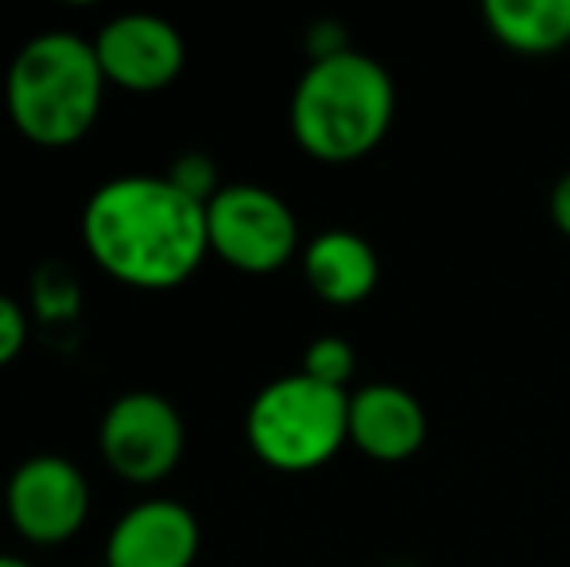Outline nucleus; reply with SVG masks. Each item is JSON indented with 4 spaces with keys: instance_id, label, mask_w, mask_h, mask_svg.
Wrapping results in <instances>:
<instances>
[{
    "instance_id": "nucleus-1",
    "label": "nucleus",
    "mask_w": 570,
    "mask_h": 567,
    "mask_svg": "<svg viewBox=\"0 0 570 567\" xmlns=\"http://www.w3.org/2000/svg\"><path fill=\"white\" fill-rule=\"evenodd\" d=\"M82 242L94 265L136 292H171L210 253L206 206L167 175H117L82 206Z\"/></svg>"
},
{
    "instance_id": "nucleus-2",
    "label": "nucleus",
    "mask_w": 570,
    "mask_h": 567,
    "mask_svg": "<svg viewBox=\"0 0 570 567\" xmlns=\"http://www.w3.org/2000/svg\"><path fill=\"white\" fill-rule=\"evenodd\" d=\"M106 86L94 39L75 31H39L8 62V121L39 148H70L98 125Z\"/></svg>"
},
{
    "instance_id": "nucleus-3",
    "label": "nucleus",
    "mask_w": 570,
    "mask_h": 567,
    "mask_svg": "<svg viewBox=\"0 0 570 567\" xmlns=\"http://www.w3.org/2000/svg\"><path fill=\"white\" fill-rule=\"evenodd\" d=\"M396 117L392 75L365 51L307 62L287 106L292 137L318 164H357L389 137Z\"/></svg>"
},
{
    "instance_id": "nucleus-4",
    "label": "nucleus",
    "mask_w": 570,
    "mask_h": 567,
    "mask_svg": "<svg viewBox=\"0 0 570 567\" xmlns=\"http://www.w3.org/2000/svg\"><path fill=\"white\" fill-rule=\"evenodd\" d=\"M253 454L279 475H311L350 443V393L318 385L307 373L276 378L245 412Z\"/></svg>"
},
{
    "instance_id": "nucleus-5",
    "label": "nucleus",
    "mask_w": 570,
    "mask_h": 567,
    "mask_svg": "<svg viewBox=\"0 0 570 567\" xmlns=\"http://www.w3.org/2000/svg\"><path fill=\"white\" fill-rule=\"evenodd\" d=\"M210 253L248 276L279 273L299 253L295 211L261 183H226L206 206Z\"/></svg>"
},
{
    "instance_id": "nucleus-6",
    "label": "nucleus",
    "mask_w": 570,
    "mask_h": 567,
    "mask_svg": "<svg viewBox=\"0 0 570 567\" xmlns=\"http://www.w3.org/2000/svg\"><path fill=\"white\" fill-rule=\"evenodd\" d=\"M98 447L117 478L132 486H156L183 462L187 424L167 397L151 393V389H132L106 409Z\"/></svg>"
},
{
    "instance_id": "nucleus-7",
    "label": "nucleus",
    "mask_w": 570,
    "mask_h": 567,
    "mask_svg": "<svg viewBox=\"0 0 570 567\" xmlns=\"http://www.w3.org/2000/svg\"><path fill=\"white\" fill-rule=\"evenodd\" d=\"M4 509L28 545H67L90 517V482L67 454H31L8 478Z\"/></svg>"
},
{
    "instance_id": "nucleus-8",
    "label": "nucleus",
    "mask_w": 570,
    "mask_h": 567,
    "mask_svg": "<svg viewBox=\"0 0 570 567\" xmlns=\"http://www.w3.org/2000/svg\"><path fill=\"white\" fill-rule=\"evenodd\" d=\"M94 51L106 82L128 94L167 90L187 67L183 31L151 12H125L101 23V31L94 36Z\"/></svg>"
},
{
    "instance_id": "nucleus-9",
    "label": "nucleus",
    "mask_w": 570,
    "mask_h": 567,
    "mask_svg": "<svg viewBox=\"0 0 570 567\" xmlns=\"http://www.w3.org/2000/svg\"><path fill=\"white\" fill-rule=\"evenodd\" d=\"M203 548L198 517L183 501L148 498L117 517L106 537V567H195Z\"/></svg>"
},
{
    "instance_id": "nucleus-10",
    "label": "nucleus",
    "mask_w": 570,
    "mask_h": 567,
    "mask_svg": "<svg viewBox=\"0 0 570 567\" xmlns=\"http://www.w3.org/2000/svg\"><path fill=\"white\" fill-rule=\"evenodd\" d=\"M350 443L376 462H404L428 443V412L420 397L389 381L350 393Z\"/></svg>"
},
{
    "instance_id": "nucleus-11",
    "label": "nucleus",
    "mask_w": 570,
    "mask_h": 567,
    "mask_svg": "<svg viewBox=\"0 0 570 567\" xmlns=\"http://www.w3.org/2000/svg\"><path fill=\"white\" fill-rule=\"evenodd\" d=\"M303 281L318 300L353 307L381 284V257L353 229H326L303 245Z\"/></svg>"
},
{
    "instance_id": "nucleus-12",
    "label": "nucleus",
    "mask_w": 570,
    "mask_h": 567,
    "mask_svg": "<svg viewBox=\"0 0 570 567\" xmlns=\"http://www.w3.org/2000/svg\"><path fill=\"white\" fill-rule=\"evenodd\" d=\"M489 36L517 55H556L570 47V0H489Z\"/></svg>"
},
{
    "instance_id": "nucleus-13",
    "label": "nucleus",
    "mask_w": 570,
    "mask_h": 567,
    "mask_svg": "<svg viewBox=\"0 0 570 567\" xmlns=\"http://www.w3.org/2000/svg\"><path fill=\"white\" fill-rule=\"evenodd\" d=\"M311 381H318V385H331V389H342L353 381V373H357V354H353V346L342 339V334H323V339H315L307 350H303V370Z\"/></svg>"
},
{
    "instance_id": "nucleus-14",
    "label": "nucleus",
    "mask_w": 570,
    "mask_h": 567,
    "mask_svg": "<svg viewBox=\"0 0 570 567\" xmlns=\"http://www.w3.org/2000/svg\"><path fill=\"white\" fill-rule=\"evenodd\" d=\"M164 175L183 190V195H190L195 203H203V206H210L214 195L226 187V183H222V175H218V164H214L206 151H183V156H175V164L167 167Z\"/></svg>"
},
{
    "instance_id": "nucleus-15",
    "label": "nucleus",
    "mask_w": 570,
    "mask_h": 567,
    "mask_svg": "<svg viewBox=\"0 0 570 567\" xmlns=\"http://www.w3.org/2000/svg\"><path fill=\"white\" fill-rule=\"evenodd\" d=\"M36 311L43 319H70L78 311V281L70 268L43 265L36 276Z\"/></svg>"
},
{
    "instance_id": "nucleus-16",
    "label": "nucleus",
    "mask_w": 570,
    "mask_h": 567,
    "mask_svg": "<svg viewBox=\"0 0 570 567\" xmlns=\"http://www.w3.org/2000/svg\"><path fill=\"white\" fill-rule=\"evenodd\" d=\"M28 346V311L20 307V300L0 292V370L12 365Z\"/></svg>"
},
{
    "instance_id": "nucleus-17",
    "label": "nucleus",
    "mask_w": 570,
    "mask_h": 567,
    "mask_svg": "<svg viewBox=\"0 0 570 567\" xmlns=\"http://www.w3.org/2000/svg\"><path fill=\"white\" fill-rule=\"evenodd\" d=\"M303 47H307V59L311 62H323V59H338V55L353 51L350 43V31L338 20H315L303 36Z\"/></svg>"
},
{
    "instance_id": "nucleus-18",
    "label": "nucleus",
    "mask_w": 570,
    "mask_h": 567,
    "mask_svg": "<svg viewBox=\"0 0 570 567\" xmlns=\"http://www.w3.org/2000/svg\"><path fill=\"white\" fill-rule=\"evenodd\" d=\"M548 214H551V226H556L563 237H570V172L559 175V183L551 187Z\"/></svg>"
},
{
    "instance_id": "nucleus-19",
    "label": "nucleus",
    "mask_w": 570,
    "mask_h": 567,
    "mask_svg": "<svg viewBox=\"0 0 570 567\" xmlns=\"http://www.w3.org/2000/svg\"><path fill=\"white\" fill-rule=\"evenodd\" d=\"M0 567H36V564H28L23 556H12V553H0Z\"/></svg>"
},
{
    "instance_id": "nucleus-20",
    "label": "nucleus",
    "mask_w": 570,
    "mask_h": 567,
    "mask_svg": "<svg viewBox=\"0 0 570 567\" xmlns=\"http://www.w3.org/2000/svg\"><path fill=\"white\" fill-rule=\"evenodd\" d=\"M98 567H106V564H98Z\"/></svg>"
}]
</instances>
